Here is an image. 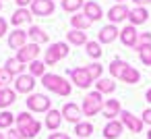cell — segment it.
Wrapping results in <instances>:
<instances>
[{"label": "cell", "mask_w": 151, "mask_h": 139, "mask_svg": "<svg viewBox=\"0 0 151 139\" xmlns=\"http://www.w3.org/2000/svg\"><path fill=\"white\" fill-rule=\"evenodd\" d=\"M27 31H23V29H13L11 33H9V38H6V44H9V48L11 50H21L25 44H27Z\"/></svg>", "instance_id": "9a60e30c"}, {"label": "cell", "mask_w": 151, "mask_h": 139, "mask_svg": "<svg viewBox=\"0 0 151 139\" xmlns=\"http://www.w3.org/2000/svg\"><path fill=\"white\" fill-rule=\"evenodd\" d=\"M42 85H44L48 91H52V93H56V96H62V98L70 96V91H73V83H70L66 77L56 75V73H46V75L42 77Z\"/></svg>", "instance_id": "7a4b0ae2"}, {"label": "cell", "mask_w": 151, "mask_h": 139, "mask_svg": "<svg viewBox=\"0 0 151 139\" xmlns=\"http://www.w3.org/2000/svg\"><path fill=\"white\" fill-rule=\"evenodd\" d=\"M68 79H70V83L77 85L79 89H87V87H91V85L95 83L93 77L89 75L87 67H75V69H70V71H68Z\"/></svg>", "instance_id": "8992f818"}, {"label": "cell", "mask_w": 151, "mask_h": 139, "mask_svg": "<svg viewBox=\"0 0 151 139\" xmlns=\"http://www.w3.org/2000/svg\"><path fill=\"white\" fill-rule=\"evenodd\" d=\"M0 11H2V0H0Z\"/></svg>", "instance_id": "681fc988"}, {"label": "cell", "mask_w": 151, "mask_h": 139, "mask_svg": "<svg viewBox=\"0 0 151 139\" xmlns=\"http://www.w3.org/2000/svg\"><path fill=\"white\" fill-rule=\"evenodd\" d=\"M31 19H33V17H31V11H29V9H17V11L11 15V25H13L15 29H19V27L25 25V23L31 25Z\"/></svg>", "instance_id": "d6986e66"}, {"label": "cell", "mask_w": 151, "mask_h": 139, "mask_svg": "<svg viewBox=\"0 0 151 139\" xmlns=\"http://www.w3.org/2000/svg\"><path fill=\"white\" fill-rule=\"evenodd\" d=\"M27 73H29L31 77H35V79H37V77L42 79V77L46 75V62H44V60H33V62H29V64H27Z\"/></svg>", "instance_id": "1f68e13d"}, {"label": "cell", "mask_w": 151, "mask_h": 139, "mask_svg": "<svg viewBox=\"0 0 151 139\" xmlns=\"http://www.w3.org/2000/svg\"><path fill=\"white\" fill-rule=\"evenodd\" d=\"M75 135L79 139H89L93 135V125L89 120H81L79 125H75Z\"/></svg>", "instance_id": "f546056e"}, {"label": "cell", "mask_w": 151, "mask_h": 139, "mask_svg": "<svg viewBox=\"0 0 151 139\" xmlns=\"http://www.w3.org/2000/svg\"><path fill=\"white\" fill-rule=\"evenodd\" d=\"M35 85H37V81H35V77H31L29 73H23V75H19V77H15V91L17 93H33V89H35Z\"/></svg>", "instance_id": "9c48e42d"}, {"label": "cell", "mask_w": 151, "mask_h": 139, "mask_svg": "<svg viewBox=\"0 0 151 139\" xmlns=\"http://www.w3.org/2000/svg\"><path fill=\"white\" fill-rule=\"evenodd\" d=\"M145 100H147V104H151V89H147V93H145Z\"/></svg>", "instance_id": "f6af8a7d"}, {"label": "cell", "mask_w": 151, "mask_h": 139, "mask_svg": "<svg viewBox=\"0 0 151 139\" xmlns=\"http://www.w3.org/2000/svg\"><path fill=\"white\" fill-rule=\"evenodd\" d=\"M29 11L35 17H50L56 11V2H54V0H33Z\"/></svg>", "instance_id": "30bf717a"}, {"label": "cell", "mask_w": 151, "mask_h": 139, "mask_svg": "<svg viewBox=\"0 0 151 139\" xmlns=\"http://www.w3.org/2000/svg\"><path fill=\"white\" fill-rule=\"evenodd\" d=\"M68 52H70V48H68L66 42H54V44H50L48 50L44 52V62H46V67L58 64L62 58L68 56Z\"/></svg>", "instance_id": "3957f363"}, {"label": "cell", "mask_w": 151, "mask_h": 139, "mask_svg": "<svg viewBox=\"0 0 151 139\" xmlns=\"http://www.w3.org/2000/svg\"><path fill=\"white\" fill-rule=\"evenodd\" d=\"M120 122H122V127L124 129H128L130 133H141L143 131V120H141V116H134L130 110H122L120 112V118H118Z\"/></svg>", "instance_id": "ba28073f"}, {"label": "cell", "mask_w": 151, "mask_h": 139, "mask_svg": "<svg viewBox=\"0 0 151 139\" xmlns=\"http://www.w3.org/2000/svg\"><path fill=\"white\" fill-rule=\"evenodd\" d=\"M9 33V23L2 19V17H0V38H4Z\"/></svg>", "instance_id": "ab89813d"}, {"label": "cell", "mask_w": 151, "mask_h": 139, "mask_svg": "<svg viewBox=\"0 0 151 139\" xmlns=\"http://www.w3.org/2000/svg\"><path fill=\"white\" fill-rule=\"evenodd\" d=\"M147 139H151V127H149V131H147Z\"/></svg>", "instance_id": "7dc6e473"}, {"label": "cell", "mask_w": 151, "mask_h": 139, "mask_svg": "<svg viewBox=\"0 0 151 139\" xmlns=\"http://www.w3.org/2000/svg\"><path fill=\"white\" fill-rule=\"evenodd\" d=\"M128 69V62L126 60H122V58H114L112 62H110V67H108V71H110V75H112V79H120L122 75H124V71Z\"/></svg>", "instance_id": "cb8c5ba5"}, {"label": "cell", "mask_w": 151, "mask_h": 139, "mask_svg": "<svg viewBox=\"0 0 151 139\" xmlns=\"http://www.w3.org/2000/svg\"><path fill=\"white\" fill-rule=\"evenodd\" d=\"M60 125H62V112H60V110H56V108L48 110V112H46L44 127H46L48 131H58V129H60Z\"/></svg>", "instance_id": "ffe728a7"}, {"label": "cell", "mask_w": 151, "mask_h": 139, "mask_svg": "<svg viewBox=\"0 0 151 139\" xmlns=\"http://www.w3.org/2000/svg\"><path fill=\"white\" fill-rule=\"evenodd\" d=\"M85 52H87V56H89V58H93L95 62H99V58H101V54H104L101 44H99L97 40H89V42L85 44Z\"/></svg>", "instance_id": "4316f807"}, {"label": "cell", "mask_w": 151, "mask_h": 139, "mask_svg": "<svg viewBox=\"0 0 151 139\" xmlns=\"http://www.w3.org/2000/svg\"><path fill=\"white\" fill-rule=\"evenodd\" d=\"M13 79H15V77H13L4 67H0V89H2V87H9V85L13 83Z\"/></svg>", "instance_id": "d590c367"}, {"label": "cell", "mask_w": 151, "mask_h": 139, "mask_svg": "<svg viewBox=\"0 0 151 139\" xmlns=\"http://www.w3.org/2000/svg\"><path fill=\"white\" fill-rule=\"evenodd\" d=\"M15 125V114L9 112V110H2L0 112V131L2 129H13Z\"/></svg>", "instance_id": "836d02e7"}, {"label": "cell", "mask_w": 151, "mask_h": 139, "mask_svg": "<svg viewBox=\"0 0 151 139\" xmlns=\"http://www.w3.org/2000/svg\"><path fill=\"white\" fill-rule=\"evenodd\" d=\"M89 40H87V33L85 31H77V29H70L66 33V44L70 46H85Z\"/></svg>", "instance_id": "484cf974"}, {"label": "cell", "mask_w": 151, "mask_h": 139, "mask_svg": "<svg viewBox=\"0 0 151 139\" xmlns=\"http://www.w3.org/2000/svg\"><path fill=\"white\" fill-rule=\"evenodd\" d=\"M120 112H122L120 100H106V102H104L101 114L106 116V120H116V116H120Z\"/></svg>", "instance_id": "e0dca14e"}, {"label": "cell", "mask_w": 151, "mask_h": 139, "mask_svg": "<svg viewBox=\"0 0 151 139\" xmlns=\"http://www.w3.org/2000/svg\"><path fill=\"white\" fill-rule=\"evenodd\" d=\"M60 112H62V118H64V120H68V122H73V125H79V122H81L83 110H81L79 104H75V102H66V104L62 106Z\"/></svg>", "instance_id": "7c38bea8"}, {"label": "cell", "mask_w": 151, "mask_h": 139, "mask_svg": "<svg viewBox=\"0 0 151 139\" xmlns=\"http://www.w3.org/2000/svg\"><path fill=\"white\" fill-rule=\"evenodd\" d=\"M87 71H89V75L93 77V81H97V79H101V73H104V67H101L99 62H91V64L87 67Z\"/></svg>", "instance_id": "8d00e7d4"}, {"label": "cell", "mask_w": 151, "mask_h": 139, "mask_svg": "<svg viewBox=\"0 0 151 139\" xmlns=\"http://www.w3.org/2000/svg\"><path fill=\"white\" fill-rule=\"evenodd\" d=\"M116 4H124V0H116Z\"/></svg>", "instance_id": "c3c4849f"}, {"label": "cell", "mask_w": 151, "mask_h": 139, "mask_svg": "<svg viewBox=\"0 0 151 139\" xmlns=\"http://www.w3.org/2000/svg\"><path fill=\"white\" fill-rule=\"evenodd\" d=\"M137 54H139V60H141L145 67H151V44H147V46L139 48V50H137Z\"/></svg>", "instance_id": "e575fe53"}, {"label": "cell", "mask_w": 151, "mask_h": 139, "mask_svg": "<svg viewBox=\"0 0 151 139\" xmlns=\"http://www.w3.org/2000/svg\"><path fill=\"white\" fill-rule=\"evenodd\" d=\"M122 131H124V127H122V122L116 118V120H108V122L104 125L101 135H104V139H118V137L122 135Z\"/></svg>", "instance_id": "ac0fdd59"}, {"label": "cell", "mask_w": 151, "mask_h": 139, "mask_svg": "<svg viewBox=\"0 0 151 139\" xmlns=\"http://www.w3.org/2000/svg\"><path fill=\"white\" fill-rule=\"evenodd\" d=\"M60 7H62L64 13L77 15V13L85 7V0H60Z\"/></svg>", "instance_id": "4dcf8cb0"}, {"label": "cell", "mask_w": 151, "mask_h": 139, "mask_svg": "<svg viewBox=\"0 0 151 139\" xmlns=\"http://www.w3.org/2000/svg\"><path fill=\"white\" fill-rule=\"evenodd\" d=\"M31 2H33V0H15V4L19 9H27V7H31Z\"/></svg>", "instance_id": "7bdbcfd3"}, {"label": "cell", "mask_w": 151, "mask_h": 139, "mask_svg": "<svg viewBox=\"0 0 151 139\" xmlns=\"http://www.w3.org/2000/svg\"><path fill=\"white\" fill-rule=\"evenodd\" d=\"M141 120H143V125H149V127H151V108H145V110H143Z\"/></svg>", "instance_id": "f35d334b"}, {"label": "cell", "mask_w": 151, "mask_h": 139, "mask_svg": "<svg viewBox=\"0 0 151 139\" xmlns=\"http://www.w3.org/2000/svg\"><path fill=\"white\" fill-rule=\"evenodd\" d=\"M15 125H17L15 129L21 133L23 139H33L42 131V122L35 116H31V112H19L15 116Z\"/></svg>", "instance_id": "6da1fadb"}, {"label": "cell", "mask_w": 151, "mask_h": 139, "mask_svg": "<svg viewBox=\"0 0 151 139\" xmlns=\"http://www.w3.org/2000/svg\"><path fill=\"white\" fill-rule=\"evenodd\" d=\"M130 2H132L134 7H143V9H147V7L151 4V0H130Z\"/></svg>", "instance_id": "b9f144b4"}, {"label": "cell", "mask_w": 151, "mask_h": 139, "mask_svg": "<svg viewBox=\"0 0 151 139\" xmlns=\"http://www.w3.org/2000/svg\"><path fill=\"white\" fill-rule=\"evenodd\" d=\"M48 139H70V137H68L66 133H50Z\"/></svg>", "instance_id": "ee69618b"}, {"label": "cell", "mask_w": 151, "mask_h": 139, "mask_svg": "<svg viewBox=\"0 0 151 139\" xmlns=\"http://www.w3.org/2000/svg\"><path fill=\"white\" fill-rule=\"evenodd\" d=\"M147 19H149V11L143 9V7H134V9H130V13H128V21H130V25H134V27L147 23Z\"/></svg>", "instance_id": "44dd1931"}, {"label": "cell", "mask_w": 151, "mask_h": 139, "mask_svg": "<svg viewBox=\"0 0 151 139\" xmlns=\"http://www.w3.org/2000/svg\"><path fill=\"white\" fill-rule=\"evenodd\" d=\"M120 42H122V46L124 48H132L134 50V46H137V42H139V31H137V27L134 25H124L122 29H120V38H118Z\"/></svg>", "instance_id": "8fae6325"}, {"label": "cell", "mask_w": 151, "mask_h": 139, "mask_svg": "<svg viewBox=\"0 0 151 139\" xmlns=\"http://www.w3.org/2000/svg\"><path fill=\"white\" fill-rule=\"evenodd\" d=\"M95 91H99L101 96H106V93H114V91H116V83H114V79H108V77L97 79V83H95Z\"/></svg>", "instance_id": "f1b7e54d"}, {"label": "cell", "mask_w": 151, "mask_h": 139, "mask_svg": "<svg viewBox=\"0 0 151 139\" xmlns=\"http://www.w3.org/2000/svg\"><path fill=\"white\" fill-rule=\"evenodd\" d=\"M6 137H9V139H23V137H21V133H19L15 127H13V129H9V135H6Z\"/></svg>", "instance_id": "60d3db41"}, {"label": "cell", "mask_w": 151, "mask_h": 139, "mask_svg": "<svg viewBox=\"0 0 151 139\" xmlns=\"http://www.w3.org/2000/svg\"><path fill=\"white\" fill-rule=\"evenodd\" d=\"M104 96L99 91H89L85 98H83V104H81V110H83V116H95L97 112H101L104 108Z\"/></svg>", "instance_id": "5b68a950"}, {"label": "cell", "mask_w": 151, "mask_h": 139, "mask_svg": "<svg viewBox=\"0 0 151 139\" xmlns=\"http://www.w3.org/2000/svg\"><path fill=\"white\" fill-rule=\"evenodd\" d=\"M118 38H120V29L116 25H112V23L104 25L99 29V33H97V42L99 44H114Z\"/></svg>", "instance_id": "5bb4252c"}, {"label": "cell", "mask_w": 151, "mask_h": 139, "mask_svg": "<svg viewBox=\"0 0 151 139\" xmlns=\"http://www.w3.org/2000/svg\"><path fill=\"white\" fill-rule=\"evenodd\" d=\"M83 15L91 21V23H95V21H99V19H104V9L95 2V0H85V7H83Z\"/></svg>", "instance_id": "2e32d148"}, {"label": "cell", "mask_w": 151, "mask_h": 139, "mask_svg": "<svg viewBox=\"0 0 151 139\" xmlns=\"http://www.w3.org/2000/svg\"><path fill=\"white\" fill-rule=\"evenodd\" d=\"M120 81H122V83H128V85H137V83L141 81V73H139L134 67L128 64V69L124 71V75L120 77Z\"/></svg>", "instance_id": "d6a6232c"}, {"label": "cell", "mask_w": 151, "mask_h": 139, "mask_svg": "<svg viewBox=\"0 0 151 139\" xmlns=\"http://www.w3.org/2000/svg\"><path fill=\"white\" fill-rule=\"evenodd\" d=\"M147 44H151V31H145V33H139V42H137V46H134V50H139V48H143V46H147Z\"/></svg>", "instance_id": "74e56055"}, {"label": "cell", "mask_w": 151, "mask_h": 139, "mask_svg": "<svg viewBox=\"0 0 151 139\" xmlns=\"http://www.w3.org/2000/svg\"><path fill=\"white\" fill-rule=\"evenodd\" d=\"M128 13H130V9L126 7V4H114L110 11H108V21L112 23V25H118V23H122V21H126L128 19Z\"/></svg>", "instance_id": "4fadbf2b"}, {"label": "cell", "mask_w": 151, "mask_h": 139, "mask_svg": "<svg viewBox=\"0 0 151 139\" xmlns=\"http://www.w3.org/2000/svg\"><path fill=\"white\" fill-rule=\"evenodd\" d=\"M40 46L37 44H33V42H27L21 50H17V54H15V58L19 60V62H23V64H29V62H33V60H37V56H40Z\"/></svg>", "instance_id": "52a82bcc"}, {"label": "cell", "mask_w": 151, "mask_h": 139, "mask_svg": "<svg viewBox=\"0 0 151 139\" xmlns=\"http://www.w3.org/2000/svg\"><path fill=\"white\" fill-rule=\"evenodd\" d=\"M25 104L29 112H37V114H46L48 110H52V100L48 98V93H40V91L29 93Z\"/></svg>", "instance_id": "277c9868"}, {"label": "cell", "mask_w": 151, "mask_h": 139, "mask_svg": "<svg viewBox=\"0 0 151 139\" xmlns=\"http://www.w3.org/2000/svg\"><path fill=\"white\" fill-rule=\"evenodd\" d=\"M4 69L13 75V77H19V75H23L25 71H27V64H23V62H19L15 56L13 58H9L6 62H4Z\"/></svg>", "instance_id": "83f0119b"}, {"label": "cell", "mask_w": 151, "mask_h": 139, "mask_svg": "<svg viewBox=\"0 0 151 139\" xmlns=\"http://www.w3.org/2000/svg\"><path fill=\"white\" fill-rule=\"evenodd\" d=\"M17 100V91L11 89V87H2L0 89V108L2 110H9Z\"/></svg>", "instance_id": "603a6c76"}, {"label": "cell", "mask_w": 151, "mask_h": 139, "mask_svg": "<svg viewBox=\"0 0 151 139\" xmlns=\"http://www.w3.org/2000/svg\"><path fill=\"white\" fill-rule=\"evenodd\" d=\"M70 25H73V29H77V31H87L93 23H91L83 13H77V15L70 17Z\"/></svg>", "instance_id": "d4e9b609"}, {"label": "cell", "mask_w": 151, "mask_h": 139, "mask_svg": "<svg viewBox=\"0 0 151 139\" xmlns=\"http://www.w3.org/2000/svg\"><path fill=\"white\" fill-rule=\"evenodd\" d=\"M27 35H29V40H31L33 44H37V46L48 44V40H50V35L46 33V29H44V27H40V25H31V27H29V31H27Z\"/></svg>", "instance_id": "7402d4cb"}, {"label": "cell", "mask_w": 151, "mask_h": 139, "mask_svg": "<svg viewBox=\"0 0 151 139\" xmlns=\"http://www.w3.org/2000/svg\"><path fill=\"white\" fill-rule=\"evenodd\" d=\"M0 139H9V137H6V135H4L2 131H0Z\"/></svg>", "instance_id": "bcb514c9"}]
</instances>
